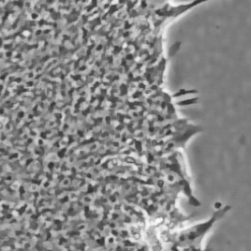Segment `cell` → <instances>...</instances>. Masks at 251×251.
<instances>
[{
    "mask_svg": "<svg viewBox=\"0 0 251 251\" xmlns=\"http://www.w3.org/2000/svg\"><path fill=\"white\" fill-rule=\"evenodd\" d=\"M228 210L229 206L227 205L219 208L206 221L179 230L175 236L176 244L179 247H196L202 242L203 238L211 230L214 225L221 220Z\"/></svg>",
    "mask_w": 251,
    "mask_h": 251,
    "instance_id": "obj_1",
    "label": "cell"
}]
</instances>
